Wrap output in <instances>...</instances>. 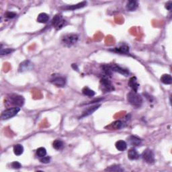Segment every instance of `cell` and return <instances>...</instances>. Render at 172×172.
<instances>
[{"label": "cell", "instance_id": "cell-11", "mask_svg": "<svg viewBox=\"0 0 172 172\" xmlns=\"http://www.w3.org/2000/svg\"><path fill=\"white\" fill-rule=\"evenodd\" d=\"M112 51L116 52L118 53H121V54H128L129 53V47L126 44H122L119 46L116 47L113 49Z\"/></svg>", "mask_w": 172, "mask_h": 172}, {"label": "cell", "instance_id": "cell-29", "mask_svg": "<svg viewBox=\"0 0 172 172\" xmlns=\"http://www.w3.org/2000/svg\"><path fill=\"white\" fill-rule=\"evenodd\" d=\"M5 16H6V17H7L8 18L12 19L17 16V14L15 12H13V11H7L6 14H5Z\"/></svg>", "mask_w": 172, "mask_h": 172}, {"label": "cell", "instance_id": "cell-7", "mask_svg": "<svg viewBox=\"0 0 172 172\" xmlns=\"http://www.w3.org/2000/svg\"><path fill=\"white\" fill-rule=\"evenodd\" d=\"M142 158L146 163L152 164L155 162V154L152 150L149 149H145L142 153Z\"/></svg>", "mask_w": 172, "mask_h": 172}, {"label": "cell", "instance_id": "cell-21", "mask_svg": "<svg viewBox=\"0 0 172 172\" xmlns=\"http://www.w3.org/2000/svg\"><path fill=\"white\" fill-rule=\"evenodd\" d=\"M14 153L16 156H20L24 152V147L21 144H16L14 146Z\"/></svg>", "mask_w": 172, "mask_h": 172}, {"label": "cell", "instance_id": "cell-27", "mask_svg": "<svg viewBox=\"0 0 172 172\" xmlns=\"http://www.w3.org/2000/svg\"><path fill=\"white\" fill-rule=\"evenodd\" d=\"M14 50L11 49H1V55L4 56L6 55H8V54H10L14 52Z\"/></svg>", "mask_w": 172, "mask_h": 172}, {"label": "cell", "instance_id": "cell-1", "mask_svg": "<svg viewBox=\"0 0 172 172\" xmlns=\"http://www.w3.org/2000/svg\"><path fill=\"white\" fill-rule=\"evenodd\" d=\"M127 100L131 105L135 108H140L143 102L141 96L133 91L127 94Z\"/></svg>", "mask_w": 172, "mask_h": 172}, {"label": "cell", "instance_id": "cell-30", "mask_svg": "<svg viewBox=\"0 0 172 172\" xmlns=\"http://www.w3.org/2000/svg\"><path fill=\"white\" fill-rule=\"evenodd\" d=\"M11 168H14V169H20L21 168V167H22V165H21L19 162L18 161H14L11 163Z\"/></svg>", "mask_w": 172, "mask_h": 172}, {"label": "cell", "instance_id": "cell-8", "mask_svg": "<svg viewBox=\"0 0 172 172\" xmlns=\"http://www.w3.org/2000/svg\"><path fill=\"white\" fill-rule=\"evenodd\" d=\"M50 81L59 88H63L66 85V79L62 76H53Z\"/></svg>", "mask_w": 172, "mask_h": 172}, {"label": "cell", "instance_id": "cell-5", "mask_svg": "<svg viewBox=\"0 0 172 172\" xmlns=\"http://www.w3.org/2000/svg\"><path fill=\"white\" fill-rule=\"evenodd\" d=\"M100 87L102 90L106 92H110L114 90V86L107 77H103L100 80Z\"/></svg>", "mask_w": 172, "mask_h": 172}, {"label": "cell", "instance_id": "cell-6", "mask_svg": "<svg viewBox=\"0 0 172 172\" xmlns=\"http://www.w3.org/2000/svg\"><path fill=\"white\" fill-rule=\"evenodd\" d=\"M65 24L66 21L63 20L62 16L59 15V14L54 16L53 20H52V25L57 30L61 29L65 25Z\"/></svg>", "mask_w": 172, "mask_h": 172}, {"label": "cell", "instance_id": "cell-3", "mask_svg": "<svg viewBox=\"0 0 172 172\" xmlns=\"http://www.w3.org/2000/svg\"><path fill=\"white\" fill-rule=\"evenodd\" d=\"M20 111V108L19 107H12L6 109L1 113V118L2 121H6L9 118L14 117L17 115L18 113Z\"/></svg>", "mask_w": 172, "mask_h": 172}, {"label": "cell", "instance_id": "cell-26", "mask_svg": "<svg viewBox=\"0 0 172 172\" xmlns=\"http://www.w3.org/2000/svg\"><path fill=\"white\" fill-rule=\"evenodd\" d=\"M36 155L39 158L43 157L46 155V150L44 147H40L36 150Z\"/></svg>", "mask_w": 172, "mask_h": 172}, {"label": "cell", "instance_id": "cell-4", "mask_svg": "<svg viewBox=\"0 0 172 172\" xmlns=\"http://www.w3.org/2000/svg\"><path fill=\"white\" fill-rule=\"evenodd\" d=\"M79 37L75 34H67L65 35L62 39V43L66 46L74 45L78 41Z\"/></svg>", "mask_w": 172, "mask_h": 172}, {"label": "cell", "instance_id": "cell-12", "mask_svg": "<svg viewBox=\"0 0 172 172\" xmlns=\"http://www.w3.org/2000/svg\"><path fill=\"white\" fill-rule=\"evenodd\" d=\"M128 86L133 89V91L137 92L138 88H139V84L137 81V79L135 77H132L128 81Z\"/></svg>", "mask_w": 172, "mask_h": 172}, {"label": "cell", "instance_id": "cell-32", "mask_svg": "<svg viewBox=\"0 0 172 172\" xmlns=\"http://www.w3.org/2000/svg\"><path fill=\"white\" fill-rule=\"evenodd\" d=\"M72 67L74 68V69H76V70H77V71H78V67H77V65H75V64H73V65H72Z\"/></svg>", "mask_w": 172, "mask_h": 172}, {"label": "cell", "instance_id": "cell-18", "mask_svg": "<svg viewBox=\"0 0 172 172\" xmlns=\"http://www.w3.org/2000/svg\"><path fill=\"white\" fill-rule=\"evenodd\" d=\"M123 123L121 121H116L108 126L107 128H108L110 130H119L121 129L122 126H123Z\"/></svg>", "mask_w": 172, "mask_h": 172}, {"label": "cell", "instance_id": "cell-28", "mask_svg": "<svg viewBox=\"0 0 172 172\" xmlns=\"http://www.w3.org/2000/svg\"><path fill=\"white\" fill-rule=\"evenodd\" d=\"M40 161H41V162L42 163H45V164L49 163H50V161H51V157L49 156H44L43 157L40 158Z\"/></svg>", "mask_w": 172, "mask_h": 172}, {"label": "cell", "instance_id": "cell-19", "mask_svg": "<svg viewBox=\"0 0 172 172\" xmlns=\"http://www.w3.org/2000/svg\"><path fill=\"white\" fill-rule=\"evenodd\" d=\"M99 107H100V105H96V106H93L89 107V108H88V109L86 110V111H84L83 112V114H82L81 118L88 116H89V115L91 114L93 112H95L96 110H97L99 108Z\"/></svg>", "mask_w": 172, "mask_h": 172}, {"label": "cell", "instance_id": "cell-22", "mask_svg": "<svg viewBox=\"0 0 172 172\" xmlns=\"http://www.w3.org/2000/svg\"><path fill=\"white\" fill-rule=\"evenodd\" d=\"M161 81L166 85H170L172 83V77L169 74H164L161 77Z\"/></svg>", "mask_w": 172, "mask_h": 172}, {"label": "cell", "instance_id": "cell-24", "mask_svg": "<svg viewBox=\"0 0 172 172\" xmlns=\"http://www.w3.org/2000/svg\"><path fill=\"white\" fill-rule=\"evenodd\" d=\"M82 93H83L85 96H88V97H93L95 96V91H93L92 89H89L88 87H84L82 89Z\"/></svg>", "mask_w": 172, "mask_h": 172}, {"label": "cell", "instance_id": "cell-31", "mask_svg": "<svg viewBox=\"0 0 172 172\" xmlns=\"http://www.w3.org/2000/svg\"><path fill=\"white\" fill-rule=\"evenodd\" d=\"M172 8V1H169L168 2H167V4H166V8L168 10H171V9Z\"/></svg>", "mask_w": 172, "mask_h": 172}, {"label": "cell", "instance_id": "cell-23", "mask_svg": "<svg viewBox=\"0 0 172 172\" xmlns=\"http://www.w3.org/2000/svg\"><path fill=\"white\" fill-rule=\"evenodd\" d=\"M105 170L108 171H123L124 169L122 168L120 165H113V166L108 167Z\"/></svg>", "mask_w": 172, "mask_h": 172}, {"label": "cell", "instance_id": "cell-17", "mask_svg": "<svg viewBox=\"0 0 172 172\" xmlns=\"http://www.w3.org/2000/svg\"><path fill=\"white\" fill-rule=\"evenodd\" d=\"M115 147H116V149L119 151H125L127 148V143L125 141L122 140H119L115 144Z\"/></svg>", "mask_w": 172, "mask_h": 172}, {"label": "cell", "instance_id": "cell-2", "mask_svg": "<svg viewBox=\"0 0 172 172\" xmlns=\"http://www.w3.org/2000/svg\"><path fill=\"white\" fill-rule=\"evenodd\" d=\"M9 104L14 106V107H22L24 104L25 100L23 96L18 95V94H11L9 95L8 99Z\"/></svg>", "mask_w": 172, "mask_h": 172}, {"label": "cell", "instance_id": "cell-13", "mask_svg": "<svg viewBox=\"0 0 172 172\" xmlns=\"http://www.w3.org/2000/svg\"><path fill=\"white\" fill-rule=\"evenodd\" d=\"M128 141L129 145L133 146V147H137V146L140 145L141 143H142V140L136 136H131L128 138Z\"/></svg>", "mask_w": 172, "mask_h": 172}, {"label": "cell", "instance_id": "cell-14", "mask_svg": "<svg viewBox=\"0 0 172 172\" xmlns=\"http://www.w3.org/2000/svg\"><path fill=\"white\" fill-rule=\"evenodd\" d=\"M138 6V3L137 1L135 0H132L127 2L126 8L128 11H133L137 9Z\"/></svg>", "mask_w": 172, "mask_h": 172}, {"label": "cell", "instance_id": "cell-15", "mask_svg": "<svg viewBox=\"0 0 172 172\" xmlns=\"http://www.w3.org/2000/svg\"><path fill=\"white\" fill-rule=\"evenodd\" d=\"M128 157L131 160H136L140 157V155L135 149H131L128 151Z\"/></svg>", "mask_w": 172, "mask_h": 172}, {"label": "cell", "instance_id": "cell-20", "mask_svg": "<svg viewBox=\"0 0 172 172\" xmlns=\"http://www.w3.org/2000/svg\"><path fill=\"white\" fill-rule=\"evenodd\" d=\"M86 5H87V2L82 1V2H81V3H79L76 5H72V6H66V7H65L64 9H68V10H69V9H71V10H75V9L83 8V7L86 6Z\"/></svg>", "mask_w": 172, "mask_h": 172}, {"label": "cell", "instance_id": "cell-10", "mask_svg": "<svg viewBox=\"0 0 172 172\" xmlns=\"http://www.w3.org/2000/svg\"><path fill=\"white\" fill-rule=\"evenodd\" d=\"M33 64L30 62V61L26 60L23 61L22 63H20V66H19L18 71L20 72H24L26 71H30L32 69Z\"/></svg>", "mask_w": 172, "mask_h": 172}, {"label": "cell", "instance_id": "cell-9", "mask_svg": "<svg viewBox=\"0 0 172 172\" xmlns=\"http://www.w3.org/2000/svg\"><path fill=\"white\" fill-rule=\"evenodd\" d=\"M109 66L110 69L112 70V71L118 73V74L123 75L124 76H128L129 74H130V72H129V71L128 69H124V68L121 67V66H119L117 64H112L110 65Z\"/></svg>", "mask_w": 172, "mask_h": 172}, {"label": "cell", "instance_id": "cell-25", "mask_svg": "<svg viewBox=\"0 0 172 172\" xmlns=\"http://www.w3.org/2000/svg\"><path fill=\"white\" fill-rule=\"evenodd\" d=\"M53 147L56 150H59L63 147V142L61 140L56 139L53 142Z\"/></svg>", "mask_w": 172, "mask_h": 172}, {"label": "cell", "instance_id": "cell-16", "mask_svg": "<svg viewBox=\"0 0 172 172\" xmlns=\"http://www.w3.org/2000/svg\"><path fill=\"white\" fill-rule=\"evenodd\" d=\"M49 15L46 13H41L38 16L37 22L41 24H46L49 22Z\"/></svg>", "mask_w": 172, "mask_h": 172}]
</instances>
